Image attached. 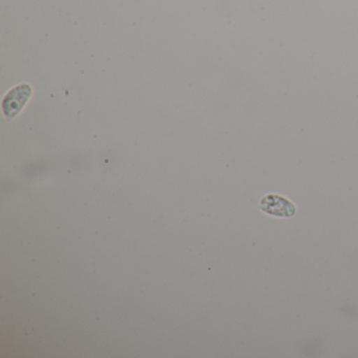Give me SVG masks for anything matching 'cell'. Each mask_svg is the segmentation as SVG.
<instances>
[{"mask_svg":"<svg viewBox=\"0 0 358 358\" xmlns=\"http://www.w3.org/2000/svg\"><path fill=\"white\" fill-rule=\"evenodd\" d=\"M259 207L263 213L274 217H290L296 213V207L288 199L278 194H268L261 199Z\"/></svg>","mask_w":358,"mask_h":358,"instance_id":"6da1fadb","label":"cell"}]
</instances>
